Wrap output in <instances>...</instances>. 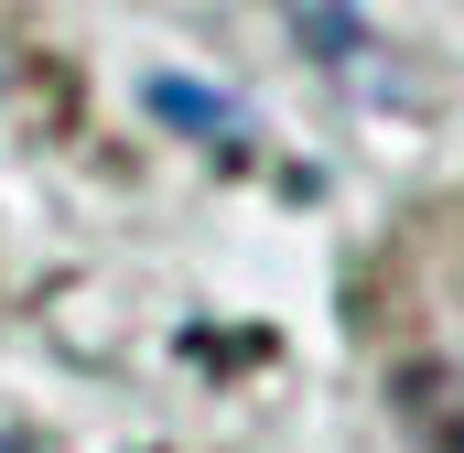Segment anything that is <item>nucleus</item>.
Segmentation results:
<instances>
[{
	"label": "nucleus",
	"instance_id": "obj_1",
	"mask_svg": "<svg viewBox=\"0 0 464 453\" xmlns=\"http://www.w3.org/2000/svg\"><path fill=\"white\" fill-rule=\"evenodd\" d=\"M140 109L173 119L184 140H217V151H237V140H248V109H237V98H217V87H184V76H151V87H140Z\"/></svg>",
	"mask_w": 464,
	"mask_h": 453
},
{
	"label": "nucleus",
	"instance_id": "obj_2",
	"mask_svg": "<svg viewBox=\"0 0 464 453\" xmlns=\"http://www.w3.org/2000/svg\"><path fill=\"white\" fill-rule=\"evenodd\" d=\"M0 453H33V443H22V432H0Z\"/></svg>",
	"mask_w": 464,
	"mask_h": 453
},
{
	"label": "nucleus",
	"instance_id": "obj_3",
	"mask_svg": "<svg viewBox=\"0 0 464 453\" xmlns=\"http://www.w3.org/2000/svg\"><path fill=\"white\" fill-rule=\"evenodd\" d=\"M443 453H464V421H454V432H443Z\"/></svg>",
	"mask_w": 464,
	"mask_h": 453
}]
</instances>
